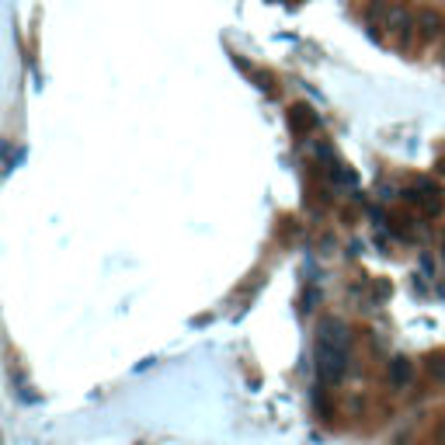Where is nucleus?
<instances>
[{
  "instance_id": "obj_8",
  "label": "nucleus",
  "mask_w": 445,
  "mask_h": 445,
  "mask_svg": "<svg viewBox=\"0 0 445 445\" xmlns=\"http://www.w3.org/2000/svg\"><path fill=\"white\" fill-rule=\"evenodd\" d=\"M442 63H445V46H442Z\"/></svg>"
},
{
  "instance_id": "obj_7",
  "label": "nucleus",
  "mask_w": 445,
  "mask_h": 445,
  "mask_svg": "<svg viewBox=\"0 0 445 445\" xmlns=\"http://www.w3.org/2000/svg\"><path fill=\"white\" fill-rule=\"evenodd\" d=\"M439 442L445 445V424H439Z\"/></svg>"
},
{
  "instance_id": "obj_5",
  "label": "nucleus",
  "mask_w": 445,
  "mask_h": 445,
  "mask_svg": "<svg viewBox=\"0 0 445 445\" xmlns=\"http://www.w3.org/2000/svg\"><path fill=\"white\" fill-rule=\"evenodd\" d=\"M424 369H428V376H431L435 383H445V355H428V359H424Z\"/></svg>"
},
{
  "instance_id": "obj_4",
  "label": "nucleus",
  "mask_w": 445,
  "mask_h": 445,
  "mask_svg": "<svg viewBox=\"0 0 445 445\" xmlns=\"http://www.w3.org/2000/svg\"><path fill=\"white\" fill-rule=\"evenodd\" d=\"M316 126V115H314V108H306V105H296L292 108V129H314Z\"/></svg>"
},
{
  "instance_id": "obj_2",
  "label": "nucleus",
  "mask_w": 445,
  "mask_h": 445,
  "mask_svg": "<svg viewBox=\"0 0 445 445\" xmlns=\"http://www.w3.org/2000/svg\"><path fill=\"white\" fill-rule=\"evenodd\" d=\"M414 25H418V21H414V18H411L400 4H390V7H386V28L396 35V42H400V46H407L411 28H414Z\"/></svg>"
},
{
  "instance_id": "obj_3",
  "label": "nucleus",
  "mask_w": 445,
  "mask_h": 445,
  "mask_svg": "<svg viewBox=\"0 0 445 445\" xmlns=\"http://www.w3.org/2000/svg\"><path fill=\"white\" fill-rule=\"evenodd\" d=\"M418 28L424 39H435V35H442L445 31V14H439V11H418Z\"/></svg>"
},
{
  "instance_id": "obj_1",
  "label": "nucleus",
  "mask_w": 445,
  "mask_h": 445,
  "mask_svg": "<svg viewBox=\"0 0 445 445\" xmlns=\"http://www.w3.org/2000/svg\"><path fill=\"white\" fill-rule=\"evenodd\" d=\"M344 362H348V338H344V327L327 320L320 327V338H316V372L324 383H334L344 372Z\"/></svg>"
},
{
  "instance_id": "obj_6",
  "label": "nucleus",
  "mask_w": 445,
  "mask_h": 445,
  "mask_svg": "<svg viewBox=\"0 0 445 445\" xmlns=\"http://www.w3.org/2000/svg\"><path fill=\"white\" fill-rule=\"evenodd\" d=\"M390 376H393V383H396V386H404V383H407V376H411V362H407V359H396V362L390 366Z\"/></svg>"
},
{
  "instance_id": "obj_9",
  "label": "nucleus",
  "mask_w": 445,
  "mask_h": 445,
  "mask_svg": "<svg viewBox=\"0 0 445 445\" xmlns=\"http://www.w3.org/2000/svg\"><path fill=\"white\" fill-rule=\"evenodd\" d=\"M442 171H445V160H442Z\"/></svg>"
}]
</instances>
